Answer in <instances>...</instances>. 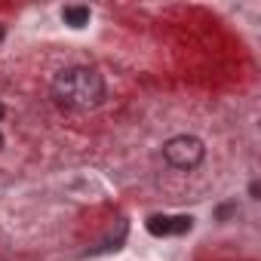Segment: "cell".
Returning <instances> with one entry per match:
<instances>
[{
	"instance_id": "6da1fadb",
	"label": "cell",
	"mask_w": 261,
	"mask_h": 261,
	"mask_svg": "<svg viewBox=\"0 0 261 261\" xmlns=\"http://www.w3.org/2000/svg\"><path fill=\"white\" fill-rule=\"evenodd\" d=\"M53 98L68 111L98 108L105 98V80L95 68H65L53 77Z\"/></svg>"
},
{
	"instance_id": "7a4b0ae2",
	"label": "cell",
	"mask_w": 261,
	"mask_h": 261,
	"mask_svg": "<svg viewBox=\"0 0 261 261\" xmlns=\"http://www.w3.org/2000/svg\"><path fill=\"white\" fill-rule=\"evenodd\" d=\"M203 154H206V148L197 136H175L163 145V157L175 169H197L203 163Z\"/></svg>"
},
{
	"instance_id": "3957f363",
	"label": "cell",
	"mask_w": 261,
	"mask_h": 261,
	"mask_svg": "<svg viewBox=\"0 0 261 261\" xmlns=\"http://www.w3.org/2000/svg\"><path fill=\"white\" fill-rule=\"evenodd\" d=\"M191 221L188 215H151L148 218V230L157 233V237H169V233H185L191 230Z\"/></svg>"
},
{
	"instance_id": "277c9868",
	"label": "cell",
	"mask_w": 261,
	"mask_h": 261,
	"mask_svg": "<svg viewBox=\"0 0 261 261\" xmlns=\"http://www.w3.org/2000/svg\"><path fill=\"white\" fill-rule=\"evenodd\" d=\"M62 19H65V25H71V28H83V25L89 22V7H80V4L65 7V10H62Z\"/></svg>"
},
{
	"instance_id": "5b68a950",
	"label": "cell",
	"mask_w": 261,
	"mask_h": 261,
	"mask_svg": "<svg viewBox=\"0 0 261 261\" xmlns=\"http://www.w3.org/2000/svg\"><path fill=\"white\" fill-rule=\"evenodd\" d=\"M0 40H4V28H0Z\"/></svg>"
},
{
	"instance_id": "8992f818",
	"label": "cell",
	"mask_w": 261,
	"mask_h": 261,
	"mask_svg": "<svg viewBox=\"0 0 261 261\" xmlns=\"http://www.w3.org/2000/svg\"><path fill=\"white\" fill-rule=\"evenodd\" d=\"M0 148H4V136H0Z\"/></svg>"
},
{
	"instance_id": "52a82bcc",
	"label": "cell",
	"mask_w": 261,
	"mask_h": 261,
	"mask_svg": "<svg viewBox=\"0 0 261 261\" xmlns=\"http://www.w3.org/2000/svg\"><path fill=\"white\" fill-rule=\"evenodd\" d=\"M0 117H4V105H0Z\"/></svg>"
}]
</instances>
